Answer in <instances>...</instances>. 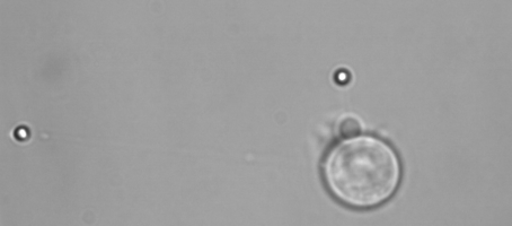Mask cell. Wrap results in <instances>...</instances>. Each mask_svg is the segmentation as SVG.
Here are the masks:
<instances>
[{
	"instance_id": "obj_1",
	"label": "cell",
	"mask_w": 512,
	"mask_h": 226,
	"mask_svg": "<svg viewBox=\"0 0 512 226\" xmlns=\"http://www.w3.org/2000/svg\"><path fill=\"white\" fill-rule=\"evenodd\" d=\"M402 175L400 155L376 135L344 137L322 163L326 189L355 210H373L390 201L400 188Z\"/></svg>"
},
{
	"instance_id": "obj_2",
	"label": "cell",
	"mask_w": 512,
	"mask_h": 226,
	"mask_svg": "<svg viewBox=\"0 0 512 226\" xmlns=\"http://www.w3.org/2000/svg\"><path fill=\"white\" fill-rule=\"evenodd\" d=\"M361 125L353 117H346L340 121L339 132L343 137H352L360 133Z\"/></svg>"
}]
</instances>
